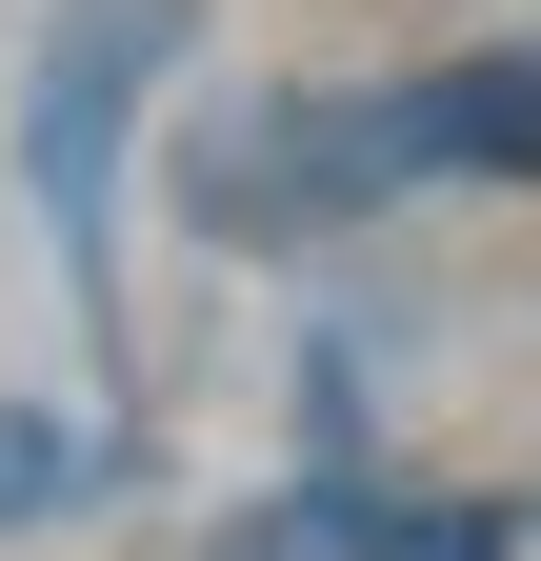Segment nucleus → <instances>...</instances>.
Here are the masks:
<instances>
[{"mask_svg":"<svg viewBox=\"0 0 541 561\" xmlns=\"http://www.w3.org/2000/svg\"><path fill=\"white\" fill-rule=\"evenodd\" d=\"M120 481V421H60V401H0V522H81Z\"/></svg>","mask_w":541,"mask_h":561,"instance_id":"obj_3","label":"nucleus"},{"mask_svg":"<svg viewBox=\"0 0 541 561\" xmlns=\"http://www.w3.org/2000/svg\"><path fill=\"white\" fill-rule=\"evenodd\" d=\"M181 81V0H60L41 60H21V201L81 301H120V140Z\"/></svg>","mask_w":541,"mask_h":561,"instance_id":"obj_2","label":"nucleus"},{"mask_svg":"<svg viewBox=\"0 0 541 561\" xmlns=\"http://www.w3.org/2000/svg\"><path fill=\"white\" fill-rule=\"evenodd\" d=\"M321 541L342 561H502L482 502H381V481H321Z\"/></svg>","mask_w":541,"mask_h":561,"instance_id":"obj_4","label":"nucleus"},{"mask_svg":"<svg viewBox=\"0 0 541 561\" xmlns=\"http://www.w3.org/2000/svg\"><path fill=\"white\" fill-rule=\"evenodd\" d=\"M261 561H301V541H261Z\"/></svg>","mask_w":541,"mask_h":561,"instance_id":"obj_5","label":"nucleus"},{"mask_svg":"<svg viewBox=\"0 0 541 561\" xmlns=\"http://www.w3.org/2000/svg\"><path fill=\"white\" fill-rule=\"evenodd\" d=\"M401 181H541V41L521 60H422L381 101H281L241 161H200V221L281 241V221H342V201H401Z\"/></svg>","mask_w":541,"mask_h":561,"instance_id":"obj_1","label":"nucleus"}]
</instances>
